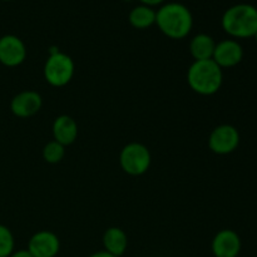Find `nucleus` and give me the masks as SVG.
I'll return each mask as SVG.
<instances>
[{"label":"nucleus","instance_id":"1","mask_svg":"<svg viewBox=\"0 0 257 257\" xmlns=\"http://www.w3.org/2000/svg\"><path fill=\"white\" fill-rule=\"evenodd\" d=\"M156 24L167 37L182 39L192 29V14L181 3H168L156 12Z\"/></svg>","mask_w":257,"mask_h":257},{"label":"nucleus","instance_id":"2","mask_svg":"<svg viewBox=\"0 0 257 257\" xmlns=\"http://www.w3.org/2000/svg\"><path fill=\"white\" fill-rule=\"evenodd\" d=\"M222 28L235 38H251L257 32V8L251 4H236L222 15Z\"/></svg>","mask_w":257,"mask_h":257},{"label":"nucleus","instance_id":"3","mask_svg":"<svg viewBox=\"0 0 257 257\" xmlns=\"http://www.w3.org/2000/svg\"><path fill=\"white\" fill-rule=\"evenodd\" d=\"M188 84L195 92L210 95L222 84V70L213 59L196 60L188 69Z\"/></svg>","mask_w":257,"mask_h":257},{"label":"nucleus","instance_id":"4","mask_svg":"<svg viewBox=\"0 0 257 257\" xmlns=\"http://www.w3.org/2000/svg\"><path fill=\"white\" fill-rule=\"evenodd\" d=\"M74 63L63 53H54L47 60L44 67L45 79L54 87H63L72 79Z\"/></svg>","mask_w":257,"mask_h":257},{"label":"nucleus","instance_id":"5","mask_svg":"<svg viewBox=\"0 0 257 257\" xmlns=\"http://www.w3.org/2000/svg\"><path fill=\"white\" fill-rule=\"evenodd\" d=\"M151 165V155L147 147L141 143L125 146L120 153V166L127 173L138 176L145 173Z\"/></svg>","mask_w":257,"mask_h":257},{"label":"nucleus","instance_id":"6","mask_svg":"<svg viewBox=\"0 0 257 257\" xmlns=\"http://www.w3.org/2000/svg\"><path fill=\"white\" fill-rule=\"evenodd\" d=\"M240 135L237 130L230 124H223L212 131L208 140L210 148L217 155H227L237 148Z\"/></svg>","mask_w":257,"mask_h":257},{"label":"nucleus","instance_id":"7","mask_svg":"<svg viewBox=\"0 0 257 257\" xmlns=\"http://www.w3.org/2000/svg\"><path fill=\"white\" fill-rule=\"evenodd\" d=\"M27 55L22 39L12 34L0 38V63L7 67H17L22 64Z\"/></svg>","mask_w":257,"mask_h":257},{"label":"nucleus","instance_id":"8","mask_svg":"<svg viewBox=\"0 0 257 257\" xmlns=\"http://www.w3.org/2000/svg\"><path fill=\"white\" fill-rule=\"evenodd\" d=\"M242 58V47L236 40H223L216 44L212 59L220 68H230L237 65Z\"/></svg>","mask_w":257,"mask_h":257},{"label":"nucleus","instance_id":"9","mask_svg":"<svg viewBox=\"0 0 257 257\" xmlns=\"http://www.w3.org/2000/svg\"><path fill=\"white\" fill-rule=\"evenodd\" d=\"M28 251L33 257H54L59 251V240L54 233L42 231L30 238Z\"/></svg>","mask_w":257,"mask_h":257},{"label":"nucleus","instance_id":"10","mask_svg":"<svg viewBox=\"0 0 257 257\" xmlns=\"http://www.w3.org/2000/svg\"><path fill=\"white\" fill-rule=\"evenodd\" d=\"M241 250V240L232 230H222L215 236L212 251L216 257H237Z\"/></svg>","mask_w":257,"mask_h":257},{"label":"nucleus","instance_id":"11","mask_svg":"<svg viewBox=\"0 0 257 257\" xmlns=\"http://www.w3.org/2000/svg\"><path fill=\"white\" fill-rule=\"evenodd\" d=\"M12 112L18 117H30L42 107V97L37 92L27 90L15 95L12 100Z\"/></svg>","mask_w":257,"mask_h":257},{"label":"nucleus","instance_id":"12","mask_svg":"<svg viewBox=\"0 0 257 257\" xmlns=\"http://www.w3.org/2000/svg\"><path fill=\"white\" fill-rule=\"evenodd\" d=\"M53 133L58 143L62 146L72 145L78 135V125L69 115H60L53 124Z\"/></svg>","mask_w":257,"mask_h":257},{"label":"nucleus","instance_id":"13","mask_svg":"<svg viewBox=\"0 0 257 257\" xmlns=\"http://www.w3.org/2000/svg\"><path fill=\"white\" fill-rule=\"evenodd\" d=\"M103 243H104L107 252L115 257H119L124 253L128 240L125 233L120 228L110 227L105 231L104 236H103Z\"/></svg>","mask_w":257,"mask_h":257},{"label":"nucleus","instance_id":"14","mask_svg":"<svg viewBox=\"0 0 257 257\" xmlns=\"http://www.w3.org/2000/svg\"><path fill=\"white\" fill-rule=\"evenodd\" d=\"M215 47V42L210 35L198 34L191 42L190 50L196 60H207L212 59Z\"/></svg>","mask_w":257,"mask_h":257},{"label":"nucleus","instance_id":"15","mask_svg":"<svg viewBox=\"0 0 257 257\" xmlns=\"http://www.w3.org/2000/svg\"><path fill=\"white\" fill-rule=\"evenodd\" d=\"M130 23L137 29H146L156 23V12L147 5H138L130 13Z\"/></svg>","mask_w":257,"mask_h":257},{"label":"nucleus","instance_id":"16","mask_svg":"<svg viewBox=\"0 0 257 257\" xmlns=\"http://www.w3.org/2000/svg\"><path fill=\"white\" fill-rule=\"evenodd\" d=\"M14 250V237L12 231L0 225V257H9Z\"/></svg>","mask_w":257,"mask_h":257},{"label":"nucleus","instance_id":"17","mask_svg":"<svg viewBox=\"0 0 257 257\" xmlns=\"http://www.w3.org/2000/svg\"><path fill=\"white\" fill-rule=\"evenodd\" d=\"M44 160L49 163H58L64 157V146L58 143L57 141L48 143L43 151Z\"/></svg>","mask_w":257,"mask_h":257},{"label":"nucleus","instance_id":"18","mask_svg":"<svg viewBox=\"0 0 257 257\" xmlns=\"http://www.w3.org/2000/svg\"><path fill=\"white\" fill-rule=\"evenodd\" d=\"M143 5H147V7H156V5H160L162 4L165 0H140Z\"/></svg>","mask_w":257,"mask_h":257},{"label":"nucleus","instance_id":"19","mask_svg":"<svg viewBox=\"0 0 257 257\" xmlns=\"http://www.w3.org/2000/svg\"><path fill=\"white\" fill-rule=\"evenodd\" d=\"M9 257H33V256L28 250H20V251H17V252H13Z\"/></svg>","mask_w":257,"mask_h":257},{"label":"nucleus","instance_id":"20","mask_svg":"<svg viewBox=\"0 0 257 257\" xmlns=\"http://www.w3.org/2000/svg\"><path fill=\"white\" fill-rule=\"evenodd\" d=\"M89 257H115L113 255H110L109 252H107V251H103V252H97V253H93L92 256Z\"/></svg>","mask_w":257,"mask_h":257},{"label":"nucleus","instance_id":"21","mask_svg":"<svg viewBox=\"0 0 257 257\" xmlns=\"http://www.w3.org/2000/svg\"><path fill=\"white\" fill-rule=\"evenodd\" d=\"M253 37H255V39H256V42H257V32H256V34L253 35Z\"/></svg>","mask_w":257,"mask_h":257},{"label":"nucleus","instance_id":"22","mask_svg":"<svg viewBox=\"0 0 257 257\" xmlns=\"http://www.w3.org/2000/svg\"><path fill=\"white\" fill-rule=\"evenodd\" d=\"M3 2H10V0H3Z\"/></svg>","mask_w":257,"mask_h":257}]
</instances>
